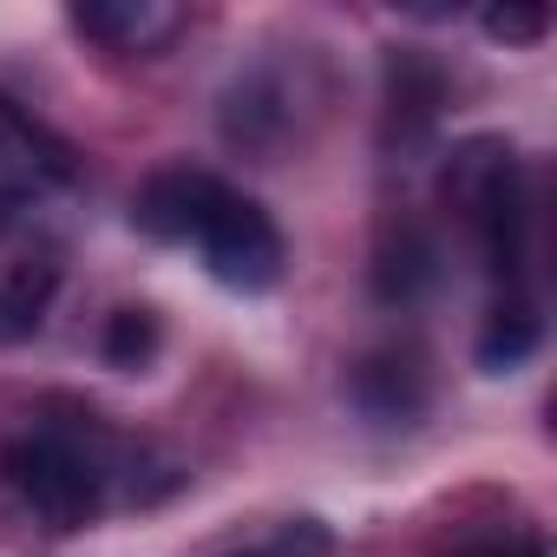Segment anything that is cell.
<instances>
[{
  "instance_id": "6da1fadb",
  "label": "cell",
  "mask_w": 557,
  "mask_h": 557,
  "mask_svg": "<svg viewBox=\"0 0 557 557\" xmlns=\"http://www.w3.org/2000/svg\"><path fill=\"white\" fill-rule=\"evenodd\" d=\"M0 479L40 531L73 537V531H92L106 511L164 498L184 472L138 433L112 426L99 407L53 394L8 433Z\"/></svg>"
},
{
  "instance_id": "7a4b0ae2",
  "label": "cell",
  "mask_w": 557,
  "mask_h": 557,
  "mask_svg": "<svg viewBox=\"0 0 557 557\" xmlns=\"http://www.w3.org/2000/svg\"><path fill=\"white\" fill-rule=\"evenodd\" d=\"M132 223L151 243L197 249L203 275L236 296H269L289 269V236L243 184L203 171V164H164L138 184Z\"/></svg>"
},
{
  "instance_id": "3957f363",
  "label": "cell",
  "mask_w": 557,
  "mask_h": 557,
  "mask_svg": "<svg viewBox=\"0 0 557 557\" xmlns=\"http://www.w3.org/2000/svg\"><path fill=\"white\" fill-rule=\"evenodd\" d=\"M440 197L466 223L485 275L492 302H531V230H537V197H531V164L518 158L511 138L479 132L459 138L440 164Z\"/></svg>"
},
{
  "instance_id": "277c9868",
  "label": "cell",
  "mask_w": 557,
  "mask_h": 557,
  "mask_svg": "<svg viewBox=\"0 0 557 557\" xmlns=\"http://www.w3.org/2000/svg\"><path fill=\"white\" fill-rule=\"evenodd\" d=\"M73 190V151L21 106L0 92V236L34 230Z\"/></svg>"
},
{
  "instance_id": "5b68a950",
  "label": "cell",
  "mask_w": 557,
  "mask_h": 557,
  "mask_svg": "<svg viewBox=\"0 0 557 557\" xmlns=\"http://www.w3.org/2000/svg\"><path fill=\"white\" fill-rule=\"evenodd\" d=\"M296 119H302V86L275 60L236 73L223 92V138L236 151H283L296 138Z\"/></svg>"
},
{
  "instance_id": "8992f818",
  "label": "cell",
  "mask_w": 557,
  "mask_h": 557,
  "mask_svg": "<svg viewBox=\"0 0 557 557\" xmlns=\"http://www.w3.org/2000/svg\"><path fill=\"white\" fill-rule=\"evenodd\" d=\"M446 112V66L420 47L387 53V112H381V145L387 151H420L440 132Z\"/></svg>"
},
{
  "instance_id": "52a82bcc",
  "label": "cell",
  "mask_w": 557,
  "mask_h": 557,
  "mask_svg": "<svg viewBox=\"0 0 557 557\" xmlns=\"http://www.w3.org/2000/svg\"><path fill=\"white\" fill-rule=\"evenodd\" d=\"M355 407L374 420V426H413L426 407H433V374H426V355L420 348H381L355 368L348 381Z\"/></svg>"
},
{
  "instance_id": "ba28073f",
  "label": "cell",
  "mask_w": 557,
  "mask_h": 557,
  "mask_svg": "<svg viewBox=\"0 0 557 557\" xmlns=\"http://www.w3.org/2000/svg\"><path fill=\"white\" fill-rule=\"evenodd\" d=\"M66 27H73L79 40L106 47V53H125V60L138 53V60H151L164 40L184 34V8H164V0H99V8H73Z\"/></svg>"
},
{
  "instance_id": "9c48e42d",
  "label": "cell",
  "mask_w": 557,
  "mask_h": 557,
  "mask_svg": "<svg viewBox=\"0 0 557 557\" xmlns=\"http://www.w3.org/2000/svg\"><path fill=\"white\" fill-rule=\"evenodd\" d=\"M60 296V262L53 256H14L0 262V348H21L47 329Z\"/></svg>"
},
{
  "instance_id": "30bf717a",
  "label": "cell",
  "mask_w": 557,
  "mask_h": 557,
  "mask_svg": "<svg viewBox=\"0 0 557 557\" xmlns=\"http://www.w3.org/2000/svg\"><path fill=\"white\" fill-rule=\"evenodd\" d=\"M433 283H440V243H433L426 230L400 223V230L381 243V256H374V296L407 309V302H420Z\"/></svg>"
},
{
  "instance_id": "8fae6325",
  "label": "cell",
  "mask_w": 557,
  "mask_h": 557,
  "mask_svg": "<svg viewBox=\"0 0 557 557\" xmlns=\"http://www.w3.org/2000/svg\"><path fill=\"white\" fill-rule=\"evenodd\" d=\"M537 342H544V309H537V296H531V302H492L472 355H479L485 374H511V368H524V361L537 355Z\"/></svg>"
},
{
  "instance_id": "7c38bea8",
  "label": "cell",
  "mask_w": 557,
  "mask_h": 557,
  "mask_svg": "<svg viewBox=\"0 0 557 557\" xmlns=\"http://www.w3.org/2000/svg\"><path fill=\"white\" fill-rule=\"evenodd\" d=\"M99 355L112 361V368H145L151 355H158V315L151 309H112V322H106V335H99Z\"/></svg>"
},
{
  "instance_id": "4fadbf2b",
  "label": "cell",
  "mask_w": 557,
  "mask_h": 557,
  "mask_svg": "<svg viewBox=\"0 0 557 557\" xmlns=\"http://www.w3.org/2000/svg\"><path fill=\"white\" fill-rule=\"evenodd\" d=\"M335 550V531L322 518H289V524H275L262 544L249 550H223V557H329Z\"/></svg>"
},
{
  "instance_id": "5bb4252c",
  "label": "cell",
  "mask_w": 557,
  "mask_h": 557,
  "mask_svg": "<svg viewBox=\"0 0 557 557\" xmlns=\"http://www.w3.org/2000/svg\"><path fill=\"white\" fill-rule=\"evenodd\" d=\"M479 27L505 47H537L550 34V14L544 8H492V14H479Z\"/></svg>"
},
{
  "instance_id": "9a60e30c",
  "label": "cell",
  "mask_w": 557,
  "mask_h": 557,
  "mask_svg": "<svg viewBox=\"0 0 557 557\" xmlns=\"http://www.w3.org/2000/svg\"><path fill=\"white\" fill-rule=\"evenodd\" d=\"M453 557H544V537L537 531H492V537L459 544Z\"/></svg>"
}]
</instances>
